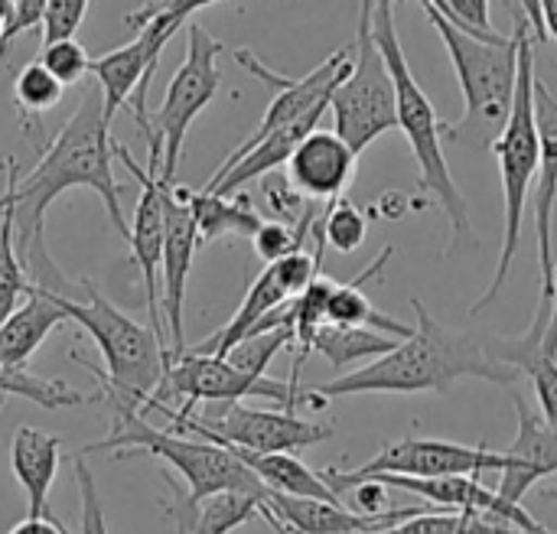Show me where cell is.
<instances>
[{
  "instance_id": "30",
  "label": "cell",
  "mask_w": 557,
  "mask_h": 534,
  "mask_svg": "<svg viewBox=\"0 0 557 534\" xmlns=\"http://www.w3.org/2000/svg\"><path fill=\"white\" fill-rule=\"evenodd\" d=\"M313 225H317V209L300 225H284V222H274V219H264L261 228L255 232L251 245H255V251H258V258L264 264H274V261H284V258L304 251V241H307Z\"/></svg>"
},
{
  "instance_id": "5",
  "label": "cell",
  "mask_w": 557,
  "mask_h": 534,
  "mask_svg": "<svg viewBox=\"0 0 557 534\" xmlns=\"http://www.w3.org/2000/svg\"><path fill=\"white\" fill-rule=\"evenodd\" d=\"M372 33L379 49L385 52V62L395 78V95H398V127L405 131L411 153L418 160V189L434 196V202L447 212L450 219V251L463 241H473V222H470V206L460 186L454 183V173L444 157V121L437 117L431 98L418 85L408 55L401 49L398 29H395V3L392 0H375V16H372Z\"/></svg>"
},
{
  "instance_id": "1",
  "label": "cell",
  "mask_w": 557,
  "mask_h": 534,
  "mask_svg": "<svg viewBox=\"0 0 557 534\" xmlns=\"http://www.w3.org/2000/svg\"><path fill=\"white\" fill-rule=\"evenodd\" d=\"M3 173L13 193L16 251L33 287H46L52 294H59L55 287H69L65 274L55 268L46 248V212L62 193L75 186L98 193L111 225L124 235V241L131 238V225L121 212V189L114 179V140L111 124L104 121V98L98 82L82 88L78 108L59 127L39 163L26 176H20L16 160H7Z\"/></svg>"
},
{
  "instance_id": "4",
  "label": "cell",
  "mask_w": 557,
  "mask_h": 534,
  "mask_svg": "<svg viewBox=\"0 0 557 534\" xmlns=\"http://www.w3.org/2000/svg\"><path fill=\"white\" fill-rule=\"evenodd\" d=\"M101 401H108V408H111V434L98 444H88L82 454L121 450L117 457L147 454V457L163 460L189 486L186 499L180 502V519L189 516L193 509H199L206 499L222 496V493H245V496H258L268 502L271 493L264 489V483L228 447L212 444V440H199V437H180V434L160 431V427L147 424L144 411L127 405V401H117L108 395H101Z\"/></svg>"
},
{
  "instance_id": "7",
  "label": "cell",
  "mask_w": 557,
  "mask_h": 534,
  "mask_svg": "<svg viewBox=\"0 0 557 534\" xmlns=\"http://www.w3.org/2000/svg\"><path fill=\"white\" fill-rule=\"evenodd\" d=\"M535 49H532V33L522 42L519 52V85H516V104L509 114L506 131L496 137V144L490 147L499 160V179H503V251L493 271L490 287L483 290V297L470 307V313H483L490 310L503 287L506 277L512 271L519 241H522V228H525V209H529V189L532 179L539 176V157H542V144H539V117H535Z\"/></svg>"
},
{
  "instance_id": "47",
  "label": "cell",
  "mask_w": 557,
  "mask_h": 534,
  "mask_svg": "<svg viewBox=\"0 0 557 534\" xmlns=\"http://www.w3.org/2000/svg\"><path fill=\"white\" fill-rule=\"evenodd\" d=\"M0 411H3V398H0Z\"/></svg>"
},
{
  "instance_id": "31",
  "label": "cell",
  "mask_w": 557,
  "mask_h": 534,
  "mask_svg": "<svg viewBox=\"0 0 557 534\" xmlns=\"http://www.w3.org/2000/svg\"><path fill=\"white\" fill-rule=\"evenodd\" d=\"M290 343H294V326H277V330H268V333H258V336L242 339V343H238L225 359H228L235 369H242V372H248V375L264 378V375H268L271 359H274L281 349H287Z\"/></svg>"
},
{
  "instance_id": "38",
  "label": "cell",
  "mask_w": 557,
  "mask_h": 534,
  "mask_svg": "<svg viewBox=\"0 0 557 534\" xmlns=\"http://www.w3.org/2000/svg\"><path fill=\"white\" fill-rule=\"evenodd\" d=\"M349 499H352V512H362V516H379V512H388L392 502H388V486L379 483V480H362L349 489Z\"/></svg>"
},
{
  "instance_id": "24",
  "label": "cell",
  "mask_w": 557,
  "mask_h": 534,
  "mask_svg": "<svg viewBox=\"0 0 557 534\" xmlns=\"http://www.w3.org/2000/svg\"><path fill=\"white\" fill-rule=\"evenodd\" d=\"M496 359L512 365L516 372L529 375L532 388H535V401H539V414L545 418V424L557 431V362L552 356L542 352V343H532L525 336L519 339H503V343H490Z\"/></svg>"
},
{
  "instance_id": "41",
  "label": "cell",
  "mask_w": 557,
  "mask_h": 534,
  "mask_svg": "<svg viewBox=\"0 0 557 534\" xmlns=\"http://www.w3.org/2000/svg\"><path fill=\"white\" fill-rule=\"evenodd\" d=\"M542 352L545 356H557V268H555V307H552V323H548V333H545V343H542Z\"/></svg>"
},
{
  "instance_id": "3",
  "label": "cell",
  "mask_w": 557,
  "mask_h": 534,
  "mask_svg": "<svg viewBox=\"0 0 557 534\" xmlns=\"http://www.w3.org/2000/svg\"><path fill=\"white\" fill-rule=\"evenodd\" d=\"M424 13L447 46V55L463 88V104H467L457 124H444V137L463 147H493L496 137L506 131L512 104H516L519 52H522L525 36L532 33L525 13L516 20L512 36L506 33L476 36V33L454 26L447 16L434 10H424Z\"/></svg>"
},
{
  "instance_id": "14",
  "label": "cell",
  "mask_w": 557,
  "mask_h": 534,
  "mask_svg": "<svg viewBox=\"0 0 557 534\" xmlns=\"http://www.w3.org/2000/svg\"><path fill=\"white\" fill-rule=\"evenodd\" d=\"M163 183V179H160ZM199 248V232L189 206V189L176 183H163V271H160V313L170 339V359L186 352V326H183V307H186V284L193 271V258Z\"/></svg>"
},
{
  "instance_id": "8",
  "label": "cell",
  "mask_w": 557,
  "mask_h": 534,
  "mask_svg": "<svg viewBox=\"0 0 557 534\" xmlns=\"http://www.w3.org/2000/svg\"><path fill=\"white\" fill-rule=\"evenodd\" d=\"M219 55H222V42L206 26L189 23L186 59L176 65L163 104L153 111L147 131V170L157 173L163 183H173L186 131L222 85Z\"/></svg>"
},
{
  "instance_id": "19",
  "label": "cell",
  "mask_w": 557,
  "mask_h": 534,
  "mask_svg": "<svg viewBox=\"0 0 557 534\" xmlns=\"http://www.w3.org/2000/svg\"><path fill=\"white\" fill-rule=\"evenodd\" d=\"M62 323H69V316L59 307V294L46 287H29L23 303L0 326V365L26 369L33 352L42 346V339L55 333Z\"/></svg>"
},
{
  "instance_id": "29",
  "label": "cell",
  "mask_w": 557,
  "mask_h": 534,
  "mask_svg": "<svg viewBox=\"0 0 557 534\" xmlns=\"http://www.w3.org/2000/svg\"><path fill=\"white\" fill-rule=\"evenodd\" d=\"M65 85L36 59L29 65H23V72H16L13 78V101L20 108V114H42L49 108H55L62 101Z\"/></svg>"
},
{
  "instance_id": "2",
  "label": "cell",
  "mask_w": 557,
  "mask_h": 534,
  "mask_svg": "<svg viewBox=\"0 0 557 534\" xmlns=\"http://www.w3.org/2000/svg\"><path fill=\"white\" fill-rule=\"evenodd\" d=\"M418 326L411 339H401L388 356L333 375L330 382L307 388L313 398H349V395H421L447 392L460 378H483L493 385H516L519 372L496 359L490 343L444 330L421 300H411Z\"/></svg>"
},
{
  "instance_id": "46",
  "label": "cell",
  "mask_w": 557,
  "mask_h": 534,
  "mask_svg": "<svg viewBox=\"0 0 557 534\" xmlns=\"http://www.w3.org/2000/svg\"><path fill=\"white\" fill-rule=\"evenodd\" d=\"M392 3H395V7H398V3H401V0H392Z\"/></svg>"
},
{
  "instance_id": "28",
  "label": "cell",
  "mask_w": 557,
  "mask_h": 534,
  "mask_svg": "<svg viewBox=\"0 0 557 534\" xmlns=\"http://www.w3.org/2000/svg\"><path fill=\"white\" fill-rule=\"evenodd\" d=\"M320 238L323 245H330L339 254H352L362 248L366 235H369V219L359 206H352L349 199H336L326 206L323 219H320Z\"/></svg>"
},
{
  "instance_id": "40",
  "label": "cell",
  "mask_w": 557,
  "mask_h": 534,
  "mask_svg": "<svg viewBox=\"0 0 557 534\" xmlns=\"http://www.w3.org/2000/svg\"><path fill=\"white\" fill-rule=\"evenodd\" d=\"M522 3V10H525V20H529V26L535 29V39L539 42H545V23H542V0H519Z\"/></svg>"
},
{
  "instance_id": "27",
  "label": "cell",
  "mask_w": 557,
  "mask_h": 534,
  "mask_svg": "<svg viewBox=\"0 0 557 534\" xmlns=\"http://www.w3.org/2000/svg\"><path fill=\"white\" fill-rule=\"evenodd\" d=\"M264 499L258 496H245V493H222L206 499L199 509H193L189 516L180 519V532L183 534H228L232 529L251 522L255 516H261Z\"/></svg>"
},
{
  "instance_id": "45",
  "label": "cell",
  "mask_w": 557,
  "mask_h": 534,
  "mask_svg": "<svg viewBox=\"0 0 557 534\" xmlns=\"http://www.w3.org/2000/svg\"><path fill=\"white\" fill-rule=\"evenodd\" d=\"M261 519H264V522H268V525H271L277 534H290L284 525H281V522H277V519H274V516H271V512H268V509H264V506H261Z\"/></svg>"
},
{
  "instance_id": "43",
  "label": "cell",
  "mask_w": 557,
  "mask_h": 534,
  "mask_svg": "<svg viewBox=\"0 0 557 534\" xmlns=\"http://www.w3.org/2000/svg\"><path fill=\"white\" fill-rule=\"evenodd\" d=\"M10 16H13V0H0V36L10 26Z\"/></svg>"
},
{
  "instance_id": "12",
  "label": "cell",
  "mask_w": 557,
  "mask_h": 534,
  "mask_svg": "<svg viewBox=\"0 0 557 534\" xmlns=\"http://www.w3.org/2000/svg\"><path fill=\"white\" fill-rule=\"evenodd\" d=\"M163 398H180L183 408L180 414H189L193 405L199 401H225V405H238L245 398H264V401H277L281 411H294L297 405L310 401L307 388H300L297 382H274V378H258L248 375L242 369H235L228 359H215V356H173L166 378L160 385V392L153 395V401Z\"/></svg>"
},
{
  "instance_id": "9",
  "label": "cell",
  "mask_w": 557,
  "mask_h": 534,
  "mask_svg": "<svg viewBox=\"0 0 557 534\" xmlns=\"http://www.w3.org/2000/svg\"><path fill=\"white\" fill-rule=\"evenodd\" d=\"M375 0H359V26L352 42V65L346 78L333 88L330 111L336 121V134L362 153L372 140L398 127V95L395 78L385 62V52L372 33Z\"/></svg>"
},
{
  "instance_id": "25",
  "label": "cell",
  "mask_w": 557,
  "mask_h": 534,
  "mask_svg": "<svg viewBox=\"0 0 557 534\" xmlns=\"http://www.w3.org/2000/svg\"><path fill=\"white\" fill-rule=\"evenodd\" d=\"M401 339L388 336V333H375L366 326H333L326 323L317 339L313 349L333 365V375H346L349 365L356 362H375L382 356H388L392 349H398Z\"/></svg>"
},
{
  "instance_id": "17",
  "label": "cell",
  "mask_w": 557,
  "mask_h": 534,
  "mask_svg": "<svg viewBox=\"0 0 557 534\" xmlns=\"http://www.w3.org/2000/svg\"><path fill=\"white\" fill-rule=\"evenodd\" d=\"M519 411V434L516 444L503 454V473H499V496L522 506V499L532 493V486L545 476L557 473V431L545 424L539 411L525 398L516 395Z\"/></svg>"
},
{
  "instance_id": "6",
  "label": "cell",
  "mask_w": 557,
  "mask_h": 534,
  "mask_svg": "<svg viewBox=\"0 0 557 534\" xmlns=\"http://www.w3.org/2000/svg\"><path fill=\"white\" fill-rule=\"evenodd\" d=\"M78 287L85 297L72 300L59 294V307L95 339L104 359L108 372L104 378L98 375V395L127 401L144 411V401H150L166 378L170 346L150 326H140L127 313H121L91 281H82Z\"/></svg>"
},
{
  "instance_id": "16",
  "label": "cell",
  "mask_w": 557,
  "mask_h": 534,
  "mask_svg": "<svg viewBox=\"0 0 557 534\" xmlns=\"http://www.w3.org/2000/svg\"><path fill=\"white\" fill-rule=\"evenodd\" d=\"M359 153L336 134L317 127L287 160V179L307 202H336L356 179Z\"/></svg>"
},
{
  "instance_id": "39",
  "label": "cell",
  "mask_w": 557,
  "mask_h": 534,
  "mask_svg": "<svg viewBox=\"0 0 557 534\" xmlns=\"http://www.w3.org/2000/svg\"><path fill=\"white\" fill-rule=\"evenodd\" d=\"M10 534H65V525L52 516H42V519H23L20 525H13Z\"/></svg>"
},
{
  "instance_id": "22",
  "label": "cell",
  "mask_w": 557,
  "mask_h": 534,
  "mask_svg": "<svg viewBox=\"0 0 557 534\" xmlns=\"http://www.w3.org/2000/svg\"><path fill=\"white\" fill-rule=\"evenodd\" d=\"M392 254H395V248L388 245V248H385V251L356 277V281H349V284H339V281H336V287H333V294H330V303H326V323H333V326L382 330V333H388V336H395V339H411V336H414L411 326H401L398 320L379 313V310L369 303L366 290H362L369 281H375V277L382 274V268L392 261Z\"/></svg>"
},
{
  "instance_id": "23",
  "label": "cell",
  "mask_w": 557,
  "mask_h": 534,
  "mask_svg": "<svg viewBox=\"0 0 557 534\" xmlns=\"http://www.w3.org/2000/svg\"><path fill=\"white\" fill-rule=\"evenodd\" d=\"M189 206H193V219H196V232H199V245L225 238V235H238V238H255V232L261 228V215L251 206L248 196H219V193H193L189 189Z\"/></svg>"
},
{
  "instance_id": "15",
  "label": "cell",
  "mask_w": 557,
  "mask_h": 534,
  "mask_svg": "<svg viewBox=\"0 0 557 534\" xmlns=\"http://www.w3.org/2000/svg\"><path fill=\"white\" fill-rule=\"evenodd\" d=\"M114 157L127 166V173L140 183V199L134 206V219H131V258L140 271L144 281V297H147V313H150V330L170 346L166 339V326H163V313H160V271H163V183L157 173L137 166V160L114 144Z\"/></svg>"
},
{
  "instance_id": "37",
  "label": "cell",
  "mask_w": 557,
  "mask_h": 534,
  "mask_svg": "<svg viewBox=\"0 0 557 534\" xmlns=\"http://www.w3.org/2000/svg\"><path fill=\"white\" fill-rule=\"evenodd\" d=\"M447 3V20L467 33L476 36H493V0H444Z\"/></svg>"
},
{
  "instance_id": "18",
  "label": "cell",
  "mask_w": 557,
  "mask_h": 534,
  "mask_svg": "<svg viewBox=\"0 0 557 534\" xmlns=\"http://www.w3.org/2000/svg\"><path fill=\"white\" fill-rule=\"evenodd\" d=\"M264 509L290 534H379L421 516L424 509H388L379 516L352 512L349 506L317 502V499H290V496H268Z\"/></svg>"
},
{
  "instance_id": "36",
  "label": "cell",
  "mask_w": 557,
  "mask_h": 534,
  "mask_svg": "<svg viewBox=\"0 0 557 534\" xmlns=\"http://www.w3.org/2000/svg\"><path fill=\"white\" fill-rule=\"evenodd\" d=\"M85 13H88V0H49L42 16V42L75 36Z\"/></svg>"
},
{
  "instance_id": "44",
  "label": "cell",
  "mask_w": 557,
  "mask_h": 534,
  "mask_svg": "<svg viewBox=\"0 0 557 534\" xmlns=\"http://www.w3.org/2000/svg\"><path fill=\"white\" fill-rule=\"evenodd\" d=\"M424 10H434V13H441V16H447V3L444 0H418Z\"/></svg>"
},
{
  "instance_id": "26",
  "label": "cell",
  "mask_w": 557,
  "mask_h": 534,
  "mask_svg": "<svg viewBox=\"0 0 557 534\" xmlns=\"http://www.w3.org/2000/svg\"><path fill=\"white\" fill-rule=\"evenodd\" d=\"M29 277L16 251V222H13V193L10 183L0 193V326L29 294Z\"/></svg>"
},
{
  "instance_id": "42",
  "label": "cell",
  "mask_w": 557,
  "mask_h": 534,
  "mask_svg": "<svg viewBox=\"0 0 557 534\" xmlns=\"http://www.w3.org/2000/svg\"><path fill=\"white\" fill-rule=\"evenodd\" d=\"M542 23H545V39L557 42V0H542Z\"/></svg>"
},
{
  "instance_id": "10",
  "label": "cell",
  "mask_w": 557,
  "mask_h": 534,
  "mask_svg": "<svg viewBox=\"0 0 557 534\" xmlns=\"http://www.w3.org/2000/svg\"><path fill=\"white\" fill-rule=\"evenodd\" d=\"M144 411H160L173 427L199 440H212V444L248 450V454H297L336 434L333 424L304 421L294 411H264V408H248V405H228L219 418H193L150 398L144 401Z\"/></svg>"
},
{
  "instance_id": "11",
  "label": "cell",
  "mask_w": 557,
  "mask_h": 534,
  "mask_svg": "<svg viewBox=\"0 0 557 534\" xmlns=\"http://www.w3.org/2000/svg\"><path fill=\"white\" fill-rule=\"evenodd\" d=\"M483 473H503V454H493L486 447H463V444H450V440L408 437V440L382 447L359 470L330 467V470H323V480L343 499L356 483L372 480V476L441 480V476H483Z\"/></svg>"
},
{
  "instance_id": "34",
  "label": "cell",
  "mask_w": 557,
  "mask_h": 534,
  "mask_svg": "<svg viewBox=\"0 0 557 534\" xmlns=\"http://www.w3.org/2000/svg\"><path fill=\"white\" fill-rule=\"evenodd\" d=\"M261 196L268 202V212L274 215V222H284V225H300L313 206L294 189V183L287 179V173H268L261 176Z\"/></svg>"
},
{
  "instance_id": "20",
  "label": "cell",
  "mask_w": 557,
  "mask_h": 534,
  "mask_svg": "<svg viewBox=\"0 0 557 534\" xmlns=\"http://www.w3.org/2000/svg\"><path fill=\"white\" fill-rule=\"evenodd\" d=\"M59 437L55 434H42L36 427H20L13 434V447H10V470L16 476V483L26 493L29 502V516L26 519H42L46 516V502H49V489L55 483L59 473Z\"/></svg>"
},
{
  "instance_id": "32",
  "label": "cell",
  "mask_w": 557,
  "mask_h": 534,
  "mask_svg": "<svg viewBox=\"0 0 557 534\" xmlns=\"http://www.w3.org/2000/svg\"><path fill=\"white\" fill-rule=\"evenodd\" d=\"M212 3H222V0H157V3H147V7H140V10L127 13L124 23L134 26V29H140V26H157V29L176 36L180 26L189 23L193 13H199V10H206V7H212Z\"/></svg>"
},
{
  "instance_id": "33",
  "label": "cell",
  "mask_w": 557,
  "mask_h": 534,
  "mask_svg": "<svg viewBox=\"0 0 557 534\" xmlns=\"http://www.w3.org/2000/svg\"><path fill=\"white\" fill-rule=\"evenodd\" d=\"M39 62H42L62 85H82L85 75L91 72V55L85 52V46H82L75 36L42 42Z\"/></svg>"
},
{
  "instance_id": "21",
  "label": "cell",
  "mask_w": 557,
  "mask_h": 534,
  "mask_svg": "<svg viewBox=\"0 0 557 534\" xmlns=\"http://www.w3.org/2000/svg\"><path fill=\"white\" fill-rule=\"evenodd\" d=\"M261 483L268 493L274 496H290V499H317V502H336L343 506V499L326 486L323 473L310 470L300 457L294 454H248V450H235L228 447Z\"/></svg>"
},
{
  "instance_id": "13",
  "label": "cell",
  "mask_w": 557,
  "mask_h": 534,
  "mask_svg": "<svg viewBox=\"0 0 557 534\" xmlns=\"http://www.w3.org/2000/svg\"><path fill=\"white\" fill-rule=\"evenodd\" d=\"M535 117H539V189H535V238H539V274H542V294H539V313L532 320V330L525 339L545 343L548 323H552V307H555V202H557V95L539 78L535 82Z\"/></svg>"
},
{
  "instance_id": "35",
  "label": "cell",
  "mask_w": 557,
  "mask_h": 534,
  "mask_svg": "<svg viewBox=\"0 0 557 534\" xmlns=\"http://www.w3.org/2000/svg\"><path fill=\"white\" fill-rule=\"evenodd\" d=\"M72 476H75L78 502H82V534H108L104 509H101V493H98L91 467L85 463V454L72 457Z\"/></svg>"
}]
</instances>
